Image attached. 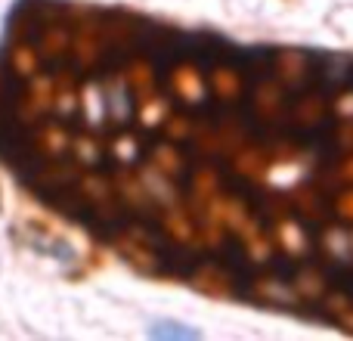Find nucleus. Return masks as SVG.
Masks as SVG:
<instances>
[{
	"label": "nucleus",
	"instance_id": "f257e3e1",
	"mask_svg": "<svg viewBox=\"0 0 353 341\" xmlns=\"http://www.w3.org/2000/svg\"><path fill=\"white\" fill-rule=\"evenodd\" d=\"M149 332L155 338H199L195 329H186V326H176V323H155Z\"/></svg>",
	"mask_w": 353,
	"mask_h": 341
}]
</instances>
